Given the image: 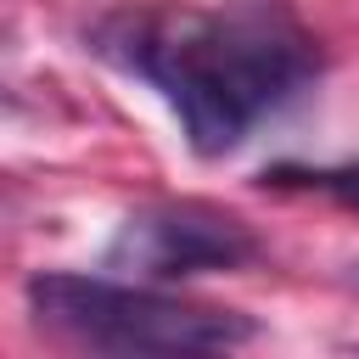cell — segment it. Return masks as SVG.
<instances>
[{"instance_id": "1", "label": "cell", "mask_w": 359, "mask_h": 359, "mask_svg": "<svg viewBox=\"0 0 359 359\" xmlns=\"http://www.w3.org/2000/svg\"><path fill=\"white\" fill-rule=\"evenodd\" d=\"M90 45L168 101L196 157L236 151L320 79V39L286 0L123 6L90 28Z\"/></svg>"}, {"instance_id": "2", "label": "cell", "mask_w": 359, "mask_h": 359, "mask_svg": "<svg viewBox=\"0 0 359 359\" xmlns=\"http://www.w3.org/2000/svg\"><path fill=\"white\" fill-rule=\"evenodd\" d=\"M28 314L45 337L90 353H219L252 337V320L219 303L168 297L146 280L45 269L28 280Z\"/></svg>"}, {"instance_id": "3", "label": "cell", "mask_w": 359, "mask_h": 359, "mask_svg": "<svg viewBox=\"0 0 359 359\" xmlns=\"http://www.w3.org/2000/svg\"><path fill=\"white\" fill-rule=\"evenodd\" d=\"M252 258H258V236L213 202L135 208L107 247V264L135 275V280H180V275H196V269H241Z\"/></svg>"}, {"instance_id": "4", "label": "cell", "mask_w": 359, "mask_h": 359, "mask_svg": "<svg viewBox=\"0 0 359 359\" xmlns=\"http://www.w3.org/2000/svg\"><path fill=\"white\" fill-rule=\"evenodd\" d=\"M292 180H303L309 191H320V196H331L337 208L359 213V163H342V168H309V174H292Z\"/></svg>"}]
</instances>
